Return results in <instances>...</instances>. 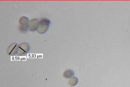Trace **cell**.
<instances>
[{"mask_svg":"<svg viewBox=\"0 0 130 87\" xmlns=\"http://www.w3.org/2000/svg\"><path fill=\"white\" fill-rule=\"evenodd\" d=\"M39 20L37 18H34L30 20L29 23V30L30 31H37L39 26Z\"/></svg>","mask_w":130,"mask_h":87,"instance_id":"obj_4","label":"cell"},{"mask_svg":"<svg viewBox=\"0 0 130 87\" xmlns=\"http://www.w3.org/2000/svg\"><path fill=\"white\" fill-rule=\"evenodd\" d=\"M51 24V21L47 18H43L39 22L37 31L41 34H44L47 31Z\"/></svg>","mask_w":130,"mask_h":87,"instance_id":"obj_1","label":"cell"},{"mask_svg":"<svg viewBox=\"0 0 130 87\" xmlns=\"http://www.w3.org/2000/svg\"><path fill=\"white\" fill-rule=\"evenodd\" d=\"M75 74V72L73 70L71 69H68L63 72V77L66 79H70L73 77Z\"/></svg>","mask_w":130,"mask_h":87,"instance_id":"obj_5","label":"cell"},{"mask_svg":"<svg viewBox=\"0 0 130 87\" xmlns=\"http://www.w3.org/2000/svg\"><path fill=\"white\" fill-rule=\"evenodd\" d=\"M19 31L21 33H26L29 30V26H23L21 25L19 27Z\"/></svg>","mask_w":130,"mask_h":87,"instance_id":"obj_8","label":"cell"},{"mask_svg":"<svg viewBox=\"0 0 130 87\" xmlns=\"http://www.w3.org/2000/svg\"><path fill=\"white\" fill-rule=\"evenodd\" d=\"M19 45L16 43H13L10 45L7 49V53L9 55L13 56L17 55L18 53V48Z\"/></svg>","mask_w":130,"mask_h":87,"instance_id":"obj_3","label":"cell"},{"mask_svg":"<svg viewBox=\"0 0 130 87\" xmlns=\"http://www.w3.org/2000/svg\"><path fill=\"white\" fill-rule=\"evenodd\" d=\"M19 23L21 25L29 26V20L27 17L25 16H22L19 19Z\"/></svg>","mask_w":130,"mask_h":87,"instance_id":"obj_6","label":"cell"},{"mask_svg":"<svg viewBox=\"0 0 130 87\" xmlns=\"http://www.w3.org/2000/svg\"><path fill=\"white\" fill-rule=\"evenodd\" d=\"M30 50V46L27 43H23L19 45L17 55L23 56L28 53Z\"/></svg>","mask_w":130,"mask_h":87,"instance_id":"obj_2","label":"cell"},{"mask_svg":"<svg viewBox=\"0 0 130 87\" xmlns=\"http://www.w3.org/2000/svg\"><path fill=\"white\" fill-rule=\"evenodd\" d=\"M78 78L76 76H73L70 78L68 81V83L71 86H75L78 83Z\"/></svg>","mask_w":130,"mask_h":87,"instance_id":"obj_7","label":"cell"}]
</instances>
